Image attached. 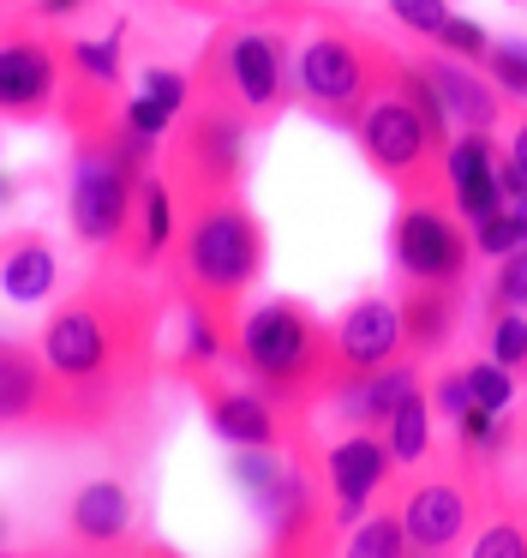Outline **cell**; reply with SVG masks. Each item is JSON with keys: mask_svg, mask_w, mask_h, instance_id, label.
<instances>
[{"mask_svg": "<svg viewBox=\"0 0 527 558\" xmlns=\"http://www.w3.org/2000/svg\"><path fill=\"white\" fill-rule=\"evenodd\" d=\"M156 325H162V301L138 270L120 258L114 270L84 277L66 301L48 313L42 325V354L84 409V426H108L120 409L138 402V390L156 373Z\"/></svg>", "mask_w": 527, "mask_h": 558, "instance_id": "1", "label": "cell"}, {"mask_svg": "<svg viewBox=\"0 0 527 558\" xmlns=\"http://www.w3.org/2000/svg\"><path fill=\"white\" fill-rule=\"evenodd\" d=\"M228 361L240 366L246 385H258L287 414H306L311 402H323L342 385L330 325H318V313L306 301H294V294H270L252 313H240Z\"/></svg>", "mask_w": 527, "mask_h": 558, "instance_id": "2", "label": "cell"}, {"mask_svg": "<svg viewBox=\"0 0 527 558\" xmlns=\"http://www.w3.org/2000/svg\"><path fill=\"white\" fill-rule=\"evenodd\" d=\"M264 253H270L264 222L240 193L186 205V222H180V241H174L180 306H198L222 330H234L240 313H246L240 306L246 289L264 277Z\"/></svg>", "mask_w": 527, "mask_h": 558, "instance_id": "3", "label": "cell"}, {"mask_svg": "<svg viewBox=\"0 0 527 558\" xmlns=\"http://www.w3.org/2000/svg\"><path fill=\"white\" fill-rule=\"evenodd\" d=\"M204 97L234 102L246 121H270L294 97V54L275 25H228L198 61Z\"/></svg>", "mask_w": 527, "mask_h": 558, "instance_id": "4", "label": "cell"}, {"mask_svg": "<svg viewBox=\"0 0 527 558\" xmlns=\"http://www.w3.org/2000/svg\"><path fill=\"white\" fill-rule=\"evenodd\" d=\"M162 145H168L162 174H168L180 205L240 193V181H246V114L234 102L204 97L198 109H186L168 126Z\"/></svg>", "mask_w": 527, "mask_h": 558, "instance_id": "5", "label": "cell"}, {"mask_svg": "<svg viewBox=\"0 0 527 558\" xmlns=\"http://www.w3.org/2000/svg\"><path fill=\"white\" fill-rule=\"evenodd\" d=\"M383 85H390V54L342 31H318L294 54V97L330 126H354Z\"/></svg>", "mask_w": 527, "mask_h": 558, "instance_id": "6", "label": "cell"}, {"mask_svg": "<svg viewBox=\"0 0 527 558\" xmlns=\"http://www.w3.org/2000/svg\"><path fill=\"white\" fill-rule=\"evenodd\" d=\"M354 138H359V150H366L371 169H378L383 181L407 186V193H426L431 169L443 174V138L431 133L426 114L390 85L366 102V114L354 121Z\"/></svg>", "mask_w": 527, "mask_h": 558, "instance_id": "7", "label": "cell"}, {"mask_svg": "<svg viewBox=\"0 0 527 558\" xmlns=\"http://www.w3.org/2000/svg\"><path fill=\"white\" fill-rule=\"evenodd\" d=\"M0 433H90L42 342L0 337Z\"/></svg>", "mask_w": 527, "mask_h": 558, "instance_id": "8", "label": "cell"}, {"mask_svg": "<svg viewBox=\"0 0 527 558\" xmlns=\"http://www.w3.org/2000/svg\"><path fill=\"white\" fill-rule=\"evenodd\" d=\"M390 258L402 270V282H450V289H462L467 265H474V241H467L455 205L414 193L390 222Z\"/></svg>", "mask_w": 527, "mask_h": 558, "instance_id": "9", "label": "cell"}, {"mask_svg": "<svg viewBox=\"0 0 527 558\" xmlns=\"http://www.w3.org/2000/svg\"><path fill=\"white\" fill-rule=\"evenodd\" d=\"M395 457L390 445H383L378 426H354L347 438H335L330 450H323V486H330V522L335 529H354L359 517H366V505L378 498V486L390 481Z\"/></svg>", "mask_w": 527, "mask_h": 558, "instance_id": "10", "label": "cell"}, {"mask_svg": "<svg viewBox=\"0 0 527 558\" xmlns=\"http://www.w3.org/2000/svg\"><path fill=\"white\" fill-rule=\"evenodd\" d=\"M66 66H60V43H0V121H42L54 114Z\"/></svg>", "mask_w": 527, "mask_h": 558, "instance_id": "11", "label": "cell"}, {"mask_svg": "<svg viewBox=\"0 0 527 558\" xmlns=\"http://www.w3.org/2000/svg\"><path fill=\"white\" fill-rule=\"evenodd\" d=\"M252 510H258V522H264V546H270V553H311V546L330 541L323 505H318V481H311L299 462H287V469L275 474V486Z\"/></svg>", "mask_w": 527, "mask_h": 558, "instance_id": "12", "label": "cell"}, {"mask_svg": "<svg viewBox=\"0 0 527 558\" xmlns=\"http://www.w3.org/2000/svg\"><path fill=\"white\" fill-rule=\"evenodd\" d=\"M330 337H335V366H342V378L371 373V366L402 354V306H395L390 294H359V301L330 325Z\"/></svg>", "mask_w": 527, "mask_h": 558, "instance_id": "13", "label": "cell"}, {"mask_svg": "<svg viewBox=\"0 0 527 558\" xmlns=\"http://www.w3.org/2000/svg\"><path fill=\"white\" fill-rule=\"evenodd\" d=\"M498 162H503V150L491 133H455L450 145H443V193H450V205L462 222L510 205L503 186H498Z\"/></svg>", "mask_w": 527, "mask_h": 558, "instance_id": "14", "label": "cell"}, {"mask_svg": "<svg viewBox=\"0 0 527 558\" xmlns=\"http://www.w3.org/2000/svg\"><path fill=\"white\" fill-rule=\"evenodd\" d=\"M426 78H431V90H438V102H443V114H450V126L455 133H491L498 126V114H503V90L486 78V66L479 61H462V54H426Z\"/></svg>", "mask_w": 527, "mask_h": 558, "instance_id": "15", "label": "cell"}, {"mask_svg": "<svg viewBox=\"0 0 527 558\" xmlns=\"http://www.w3.org/2000/svg\"><path fill=\"white\" fill-rule=\"evenodd\" d=\"M204 414H210V433L228 445H282V402H270L258 385H222V378L204 373Z\"/></svg>", "mask_w": 527, "mask_h": 558, "instance_id": "16", "label": "cell"}, {"mask_svg": "<svg viewBox=\"0 0 527 558\" xmlns=\"http://www.w3.org/2000/svg\"><path fill=\"white\" fill-rule=\"evenodd\" d=\"M180 241V198L168 186V174H144L138 198H132V222H126V241H120L114 258H126L132 270H156Z\"/></svg>", "mask_w": 527, "mask_h": 558, "instance_id": "17", "label": "cell"}, {"mask_svg": "<svg viewBox=\"0 0 527 558\" xmlns=\"http://www.w3.org/2000/svg\"><path fill=\"white\" fill-rule=\"evenodd\" d=\"M132 517H138V505H132V486L114 481V474H102V481H84L78 493H72V505H66V534H72V546L108 553V546H126V541H132Z\"/></svg>", "mask_w": 527, "mask_h": 558, "instance_id": "18", "label": "cell"}, {"mask_svg": "<svg viewBox=\"0 0 527 558\" xmlns=\"http://www.w3.org/2000/svg\"><path fill=\"white\" fill-rule=\"evenodd\" d=\"M414 390H426V385H419V366L395 354V361L371 366V373L342 378V385L330 390V402H335V414H342L347 426H378V433H383V421H390Z\"/></svg>", "mask_w": 527, "mask_h": 558, "instance_id": "19", "label": "cell"}, {"mask_svg": "<svg viewBox=\"0 0 527 558\" xmlns=\"http://www.w3.org/2000/svg\"><path fill=\"white\" fill-rule=\"evenodd\" d=\"M467 517H474V505H467V493L455 481H419L402 498L407 546H419V553H450L467 534Z\"/></svg>", "mask_w": 527, "mask_h": 558, "instance_id": "20", "label": "cell"}, {"mask_svg": "<svg viewBox=\"0 0 527 558\" xmlns=\"http://www.w3.org/2000/svg\"><path fill=\"white\" fill-rule=\"evenodd\" d=\"M0 289H7V301H19V306L48 301V294L60 289L54 241L36 234V229H7L0 234Z\"/></svg>", "mask_w": 527, "mask_h": 558, "instance_id": "21", "label": "cell"}, {"mask_svg": "<svg viewBox=\"0 0 527 558\" xmlns=\"http://www.w3.org/2000/svg\"><path fill=\"white\" fill-rule=\"evenodd\" d=\"M455 294L462 289H450V282H407V294L395 301L402 306V349L407 354H431L455 337Z\"/></svg>", "mask_w": 527, "mask_h": 558, "instance_id": "22", "label": "cell"}, {"mask_svg": "<svg viewBox=\"0 0 527 558\" xmlns=\"http://www.w3.org/2000/svg\"><path fill=\"white\" fill-rule=\"evenodd\" d=\"M120 54H126V37H120V31H108V37H60V66H66V78L114 90V97H120V85H126Z\"/></svg>", "mask_w": 527, "mask_h": 558, "instance_id": "23", "label": "cell"}, {"mask_svg": "<svg viewBox=\"0 0 527 558\" xmlns=\"http://www.w3.org/2000/svg\"><path fill=\"white\" fill-rule=\"evenodd\" d=\"M383 445H390L395 469H407V462H419L431 450V397L426 390H414V397L383 421Z\"/></svg>", "mask_w": 527, "mask_h": 558, "instance_id": "24", "label": "cell"}, {"mask_svg": "<svg viewBox=\"0 0 527 558\" xmlns=\"http://www.w3.org/2000/svg\"><path fill=\"white\" fill-rule=\"evenodd\" d=\"M347 553L354 558H402L407 553L402 510H366V517L347 529Z\"/></svg>", "mask_w": 527, "mask_h": 558, "instance_id": "25", "label": "cell"}, {"mask_svg": "<svg viewBox=\"0 0 527 558\" xmlns=\"http://www.w3.org/2000/svg\"><path fill=\"white\" fill-rule=\"evenodd\" d=\"M455 438H462L467 457L498 462L503 450H510V409H479V402H474V409L455 421Z\"/></svg>", "mask_w": 527, "mask_h": 558, "instance_id": "26", "label": "cell"}, {"mask_svg": "<svg viewBox=\"0 0 527 558\" xmlns=\"http://www.w3.org/2000/svg\"><path fill=\"white\" fill-rule=\"evenodd\" d=\"M467 241H474L479 258L498 265L503 253H515V246L527 241V222H522V210H515V205H498V210H486V217L467 222Z\"/></svg>", "mask_w": 527, "mask_h": 558, "instance_id": "27", "label": "cell"}, {"mask_svg": "<svg viewBox=\"0 0 527 558\" xmlns=\"http://www.w3.org/2000/svg\"><path fill=\"white\" fill-rule=\"evenodd\" d=\"M486 349L491 361H503L510 373L527 366V306H486Z\"/></svg>", "mask_w": 527, "mask_h": 558, "instance_id": "28", "label": "cell"}, {"mask_svg": "<svg viewBox=\"0 0 527 558\" xmlns=\"http://www.w3.org/2000/svg\"><path fill=\"white\" fill-rule=\"evenodd\" d=\"M479 66L510 102H527V43H491Z\"/></svg>", "mask_w": 527, "mask_h": 558, "instance_id": "29", "label": "cell"}, {"mask_svg": "<svg viewBox=\"0 0 527 558\" xmlns=\"http://www.w3.org/2000/svg\"><path fill=\"white\" fill-rule=\"evenodd\" d=\"M462 373H467V390H474L479 409H510V402H515V373L503 361H491V354H486V361H467Z\"/></svg>", "mask_w": 527, "mask_h": 558, "instance_id": "30", "label": "cell"}, {"mask_svg": "<svg viewBox=\"0 0 527 558\" xmlns=\"http://www.w3.org/2000/svg\"><path fill=\"white\" fill-rule=\"evenodd\" d=\"M486 306H527V241L515 246V253H503V258H498Z\"/></svg>", "mask_w": 527, "mask_h": 558, "instance_id": "31", "label": "cell"}, {"mask_svg": "<svg viewBox=\"0 0 527 558\" xmlns=\"http://www.w3.org/2000/svg\"><path fill=\"white\" fill-rule=\"evenodd\" d=\"M431 49H443V54H462V61H486L491 37H486V25H474V19L450 13V19L438 25V37H431Z\"/></svg>", "mask_w": 527, "mask_h": 558, "instance_id": "32", "label": "cell"}, {"mask_svg": "<svg viewBox=\"0 0 527 558\" xmlns=\"http://www.w3.org/2000/svg\"><path fill=\"white\" fill-rule=\"evenodd\" d=\"M120 121H126V133L150 138V145H162L168 126H174V114H168L162 102H150V97L138 90V97H120Z\"/></svg>", "mask_w": 527, "mask_h": 558, "instance_id": "33", "label": "cell"}, {"mask_svg": "<svg viewBox=\"0 0 527 558\" xmlns=\"http://www.w3.org/2000/svg\"><path fill=\"white\" fill-rule=\"evenodd\" d=\"M138 90H144V97H150V102H162V109L174 114V121H180V114H186V102H192V78L180 73V66H150Z\"/></svg>", "mask_w": 527, "mask_h": 558, "instance_id": "34", "label": "cell"}, {"mask_svg": "<svg viewBox=\"0 0 527 558\" xmlns=\"http://www.w3.org/2000/svg\"><path fill=\"white\" fill-rule=\"evenodd\" d=\"M426 397H431V414H443V421H462V414L467 409H474V390H467V373H462V366H450V373H438V378H431V390H426Z\"/></svg>", "mask_w": 527, "mask_h": 558, "instance_id": "35", "label": "cell"}, {"mask_svg": "<svg viewBox=\"0 0 527 558\" xmlns=\"http://www.w3.org/2000/svg\"><path fill=\"white\" fill-rule=\"evenodd\" d=\"M390 13L402 31H414V37H438V25L450 19V0H390Z\"/></svg>", "mask_w": 527, "mask_h": 558, "instance_id": "36", "label": "cell"}, {"mask_svg": "<svg viewBox=\"0 0 527 558\" xmlns=\"http://www.w3.org/2000/svg\"><path fill=\"white\" fill-rule=\"evenodd\" d=\"M479 558H527V529H515V522H491L486 534L474 541Z\"/></svg>", "mask_w": 527, "mask_h": 558, "instance_id": "37", "label": "cell"}, {"mask_svg": "<svg viewBox=\"0 0 527 558\" xmlns=\"http://www.w3.org/2000/svg\"><path fill=\"white\" fill-rule=\"evenodd\" d=\"M498 186H503V198H527V157H515V150H503V162H498Z\"/></svg>", "mask_w": 527, "mask_h": 558, "instance_id": "38", "label": "cell"}, {"mask_svg": "<svg viewBox=\"0 0 527 558\" xmlns=\"http://www.w3.org/2000/svg\"><path fill=\"white\" fill-rule=\"evenodd\" d=\"M90 0H36V19H72V13H84Z\"/></svg>", "mask_w": 527, "mask_h": 558, "instance_id": "39", "label": "cell"}, {"mask_svg": "<svg viewBox=\"0 0 527 558\" xmlns=\"http://www.w3.org/2000/svg\"><path fill=\"white\" fill-rule=\"evenodd\" d=\"M12 205H19V181H12L7 169H0V210H12Z\"/></svg>", "mask_w": 527, "mask_h": 558, "instance_id": "40", "label": "cell"}, {"mask_svg": "<svg viewBox=\"0 0 527 558\" xmlns=\"http://www.w3.org/2000/svg\"><path fill=\"white\" fill-rule=\"evenodd\" d=\"M510 150H515V157H527V121H522V126H515V138H510Z\"/></svg>", "mask_w": 527, "mask_h": 558, "instance_id": "41", "label": "cell"}, {"mask_svg": "<svg viewBox=\"0 0 527 558\" xmlns=\"http://www.w3.org/2000/svg\"><path fill=\"white\" fill-rule=\"evenodd\" d=\"M7 534H12V522H7V517H0V546H7Z\"/></svg>", "mask_w": 527, "mask_h": 558, "instance_id": "42", "label": "cell"}, {"mask_svg": "<svg viewBox=\"0 0 527 558\" xmlns=\"http://www.w3.org/2000/svg\"><path fill=\"white\" fill-rule=\"evenodd\" d=\"M515 210H522V222H527V198H515Z\"/></svg>", "mask_w": 527, "mask_h": 558, "instance_id": "43", "label": "cell"}]
</instances>
